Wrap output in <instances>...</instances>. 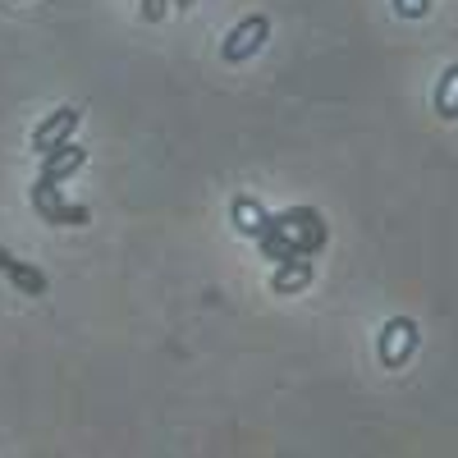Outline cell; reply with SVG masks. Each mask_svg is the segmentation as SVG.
Listing matches in <instances>:
<instances>
[{
  "instance_id": "8992f818",
  "label": "cell",
  "mask_w": 458,
  "mask_h": 458,
  "mask_svg": "<svg viewBox=\"0 0 458 458\" xmlns=\"http://www.w3.org/2000/svg\"><path fill=\"white\" fill-rule=\"evenodd\" d=\"M83 161H88V151H83V147L60 142V147H51L47 157H42V179H55V183H60V179H69L73 170H79Z\"/></svg>"
},
{
  "instance_id": "ba28073f",
  "label": "cell",
  "mask_w": 458,
  "mask_h": 458,
  "mask_svg": "<svg viewBox=\"0 0 458 458\" xmlns=\"http://www.w3.org/2000/svg\"><path fill=\"white\" fill-rule=\"evenodd\" d=\"M5 276L23 289V293H32V298H42L51 284H47V276L37 271V266H28V261H19V257H10V266H5Z\"/></svg>"
},
{
  "instance_id": "277c9868",
  "label": "cell",
  "mask_w": 458,
  "mask_h": 458,
  "mask_svg": "<svg viewBox=\"0 0 458 458\" xmlns=\"http://www.w3.org/2000/svg\"><path fill=\"white\" fill-rule=\"evenodd\" d=\"M417 349V321L412 317H394L380 330V362L386 367H403Z\"/></svg>"
},
{
  "instance_id": "4fadbf2b",
  "label": "cell",
  "mask_w": 458,
  "mask_h": 458,
  "mask_svg": "<svg viewBox=\"0 0 458 458\" xmlns=\"http://www.w3.org/2000/svg\"><path fill=\"white\" fill-rule=\"evenodd\" d=\"M174 5H179V10H188V5H193V0H174Z\"/></svg>"
},
{
  "instance_id": "30bf717a",
  "label": "cell",
  "mask_w": 458,
  "mask_h": 458,
  "mask_svg": "<svg viewBox=\"0 0 458 458\" xmlns=\"http://www.w3.org/2000/svg\"><path fill=\"white\" fill-rule=\"evenodd\" d=\"M234 220H239V229H243V234H252V239H257L271 216H266V211H261L252 198H239V202H234Z\"/></svg>"
},
{
  "instance_id": "52a82bcc",
  "label": "cell",
  "mask_w": 458,
  "mask_h": 458,
  "mask_svg": "<svg viewBox=\"0 0 458 458\" xmlns=\"http://www.w3.org/2000/svg\"><path fill=\"white\" fill-rule=\"evenodd\" d=\"M271 284H276V293H293V289H308V284H312V261L302 257V252H298V257H284Z\"/></svg>"
},
{
  "instance_id": "7c38bea8",
  "label": "cell",
  "mask_w": 458,
  "mask_h": 458,
  "mask_svg": "<svg viewBox=\"0 0 458 458\" xmlns=\"http://www.w3.org/2000/svg\"><path fill=\"white\" fill-rule=\"evenodd\" d=\"M165 10H170V0H142V19H147V23H161Z\"/></svg>"
},
{
  "instance_id": "7a4b0ae2",
  "label": "cell",
  "mask_w": 458,
  "mask_h": 458,
  "mask_svg": "<svg viewBox=\"0 0 458 458\" xmlns=\"http://www.w3.org/2000/svg\"><path fill=\"white\" fill-rule=\"evenodd\" d=\"M266 37H271V23H266V14H248L243 23H234V32H229V37H225V47H220L225 64H243V60H252V55L266 47Z\"/></svg>"
},
{
  "instance_id": "9c48e42d",
  "label": "cell",
  "mask_w": 458,
  "mask_h": 458,
  "mask_svg": "<svg viewBox=\"0 0 458 458\" xmlns=\"http://www.w3.org/2000/svg\"><path fill=\"white\" fill-rule=\"evenodd\" d=\"M436 110L445 114V120H454V114H458V64L445 69V79L436 88Z\"/></svg>"
},
{
  "instance_id": "3957f363",
  "label": "cell",
  "mask_w": 458,
  "mask_h": 458,
  "mask_svg": "<svg viewBox=\"0 0 458 458\" xmlns=\"http://www.w3.org/2000/svg\"><path fill=\"white\" fill-rule=\"evenodd\" d=\"M32 207L42 211L51 225H88V220H92L88 207H69V202L60 198L55 179H37V183H32Z\"/></svg>"
},
{
  "instance_id": "5b68a950",
  "label": "cell",
  "mask_w": 458,
  "mask_h": 458,
  "mask_svg": "<svg viewBox=\"0 0 458 458\" xmlns=\"http://www.w3.org/2000/svg\"><path fill=\"white\" fill-rule=\"evenodd\" d=\"M79 120H83V114H79V106H60V110L51 114V120H47L42 129H37V133H32V151H37V157H47L51 147L69 142V133L79 129Z\"/></svg>"
},
{
  "instance_id": "6da1fadb",
  "label": "cell",
  "mask_w": 458,
  "mask_h": 458,
  "mask_svg": "<svg viewBox=\"0 0 458 458\" xmlns=\"http://www.w3.org/2000/svg\"><path fill=\"white\" fill-rule=\"evenodd\" d=\"M280 220V229H284V239L293 243V252H302V257H312L321 243H326V225H321V216L312 211V207H293V211H284V216H276Z\"/></svg>"
},
{
  "instance_id": "8fae6325",
  "label": "cell",
  "mask_w": 458,
  "mask_h": 458,
  "mask_svg": "<svg viewBox=\"0 0 458 458\" xmlns=\"http://www.w3.org/2000/svg\"><path fill=\"white\" fill-rule=\"evenodd\" d=\"M394 10H399L403 19H422V14L431 10V0H394Z\"/></svg>"
}]
</instances>
